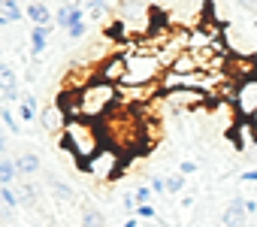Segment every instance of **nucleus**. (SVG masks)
<instances>
[{
  "label": "nucleus",
  "mask_w": 257,
  "mask_h": 227,
  "mask_svg": "<svg viewBox=\"0 0 257 227\" xmlns=\"http://www.w3.org/2000/svg\"><path fill=\"white\" fill-rule=\"evenodd\" d=\"M121 97V88L118 85H109V82H100V79H91L85 82L79 91H76V109H79V119H100L118 103Z\"/></svg>",
  "instance_id": "f257e3e1"
},
{
  "label": "nucleus",
  "mask_w": 257,
  "mask_h": 227,
  "mask_svg": "<svg viewBox=\"0 0 257 227\" xmlns=\"http://www.w3.org/2000/svg\"><path fill=\"white\" fill-rule=\"evenodd\" d=\"M124 79L118 88H149V85H161L164 79V64L155 52H124Z\"/></svg>",
  "instance_id": "f03ea898"
},
{
  "label": "nucleus",
  "mask_w": 257,
  "mask_h": 227,
  "mask_svg": "<svg viewBox=\"0 0 257 227\" xmlns=\"http://www.w3.org/2000/svg\"><path fill=\"white\" fill-rule=\"evenodd\" d=\"M61 149H67L76 161H79V167H85L103 146H100V140H97V131L91 128V125H85V122H79V119H73L70 125H67V131L61 134Z\"/></svg>",
  "instance_id": "7ed1b4c3"
},
{
  "label": "nucleus",
  "mask_w": 257,
  "mask_h": 227,
  "mask_svg": "<svg viewBox=\"0 0 257 227\" xmlns=\"http://www.w3.org/2000/svg\"><path fill=\"white\" fill-rule=\"evenodd\" d=\"M82 170H88L97 182H106V179L115 182V176H118V170H121V167H118V152H115V149H100Z\"/></svg>",
  "instance_id": "20e7f679"
},
{
  "label": "nucleus",
  "mask_w": 257,
  "mask_h": 227,
  "mask_svg": "<svg viewBox=\"0 0 257 227\" xmlns=\"http://www.w3.org/2000/svg\"><path fill=\"white\" fill-rule=\"evenodd\" d=\"M233 109L239 112V116H245L248 122L257 116V76H251V79H242L239 85H236V94H233Z\"/></svg>",
  "instance_id": "39448f33"
},
{
  "label": "nucleus",
  "mask_w": 257,
  "mask_h": 227,
  "mask_svg": "<svg viewBox=\"0 0 257 227\" xmlns=\"http://www.w3.org/2000/svg\"><path fill=\"white\" fill-rule=\"evenodd\" d=\"M40 125H43V131L46 134H64L67 131V125H70V119H67V112L58 106V100H52V103H46L43 106V112H40Z\"/></svg>",
  "instance_id": "423d86ee"
},
{
  "label": "nucleus",
  "mask_w": 257,
  "mask_h": 227,
  "mask_svg": "<svg viewBox=\"0 0 257 227\" xmlns=\"http://www.w3.org/2000/svg\"><path fill=\"white\" fill-rule=\"evenodd\" d=\"M124 67H127V61H124V52H118V55H109L100 67H97V76L94 79H100V82H109V85H121V79H124Z\"/></svg>",
  "instance_id": "0eeeda50"
},
{
  "label": "nucleus",
  "mask_w": 257,
  "mask_h": 227,
  "mask_svg": "<svg viewBox=\"0 0 257 227\" xmlns=\"http://www.w3.org/2000/svg\"><path fill=\"white\" fill-rule=\"evenodd\" d=\"M248 209H245V197H233L224 212H221V224L224 227H248Z\"/></svg>",
  "instance_id": "6e6552de"
},
{
  "label": "nucleus",
  "mask_w": 257,
  "mask_h": 227,
  "mask_svg": "<svg viewBox=\"0 0 257 227\" xmlns=\"http://www.w3.org/2000/svg\"><path fill=\"white\" fill-rule=\"evenodd\" d=\"M79 22H88L85 4H82V7H79V4H64V7H58V10H55V25H58V28L70 31V28H73V25H79Z\"/></svg>",
  "instance_id": "1a4fd4ad"
},
{
  "label": "nucleus",
  "mask_w": 257,
  "mask_h": 227,
  "mask_svg": "<svg viewBox=\"0 0 257 227\" xmlns=\"http://www.w3.org/2000/svg\"><path fill=\"white\" fill-rule=\"evenodd\" d=\"M46 185H49L52 197H55V200H61V203H64V200L70 203V200L76 197V188H73L67 179H61L58 173H46Z\"/></svg>",
  "instance_id": "9d476101"
},
{
  "label": "nucleus",
  "mask_w": 257,
  "mask_h": 227,
  "mask_svg": "<svg viewBox=\"0 0 257 227\" xmlns=\"http://www.w3.org/2000/svg\"><path fill=\"white\" fill-rule=\"evenodd\" d=\"M16 194H19V206L22 209H37V203L43 197L40 185H34V182H19L16 185Z\"/></svg>",
  "instance_id": "9b49d317"
},
{
  "label": "nucleus",
  "mask_w": 257,
  "mask_h": 227,
  "mask_svg": "<svg viewBox=\"0 0 257 227\" xmlns=\"http://www.w3.org/2000/svg\"><path fill=\"white\" fill-rule=\"evenodd\" d=\"M25 16L34 22V28H46L52 19H55V13L46 7V4H28V10H25Z\"/></svg>",
  "instance_id": "f8f14e48"
},
{
  "label": "nucleus",
  "mask_w": 257,
  "mask_h": 227,
  "mask_svg": "<svg viewBox=\"0 0 257 227\" xmlns=\"http://www.w3.org/2000/svg\"><path fill=\"white\" fill-rule=\"evenodd\" d=\"M19 119L22 122H37L40 119V103H37L34 94H25L22 97V103H19Z\"/></svg>",
  "instance_id": "ddd939ff"
},
{
  "label": "nucleus",
  "mask_w": 257,
  "mask_h": 227,
  "mask_svg": "<svg viewBox=\"0 0 257 227\" xmlns=\"http://www.w3.org/2000/svg\"><path fill=\"white\" fill-rule=\"evenodd\" d=\"M16 179H19L16 158H0V188H13Z\"/></svg>",
  "instance_id": "4468645a"
},
{
  "label": "nucleus",
  "mask_w": 257,
  "mask_h": 227,
  "mask_svg": "<svg viewBox=\"0 0 257 227\" xmlns=\"http://www.w3.org/2000/svg\"><path fill=\"white\" fill-rule=\"evenodd\" d=\"M79 215H82V227H106V215L91 203H85Z\"/></svg>",
  "instance_id": "2eb2a0df"
},
{
  "label": "nucleus",
  "mask_w": 257,
  "mask_h": 227,
  "mask_svg": "<svg viewBox=\"0 0 257 227\" xmlns=\"http://www.w3.org/2000/svg\"><path fill=\"white\" fill-rule=\"evenodd\" d=\"M49 34H52L49 25H46V28H31V52H34V58H40V55L46 52V40H49Z\"/></svg>",
  "instance_id": "dca6fc26"
},
{
  "label": "nucleus",
  "mask_w": 257,
  "mask_h": 227,
  "mask_svg": "<svg viewBox=\"0 0 257 227\" xmlns=\"http://www.w3.org/2000/svg\"><path fill=\"white\" fill-rule=\"evenodd\" d=\"M16 170H19L22 176H37V173H40V158L31 155V152H28V155H19V158H16Z\"/></svg>",
  "instance_id": "f3484780"
},
{
  "label": "nucleus",
  "mask_w": 257,
  "mask_h": 227,
  "mask_svg": "<svg viewBox=\"0 0 257 227\" xmlns=\"http://www.w3.org/2000/svg\"><path fill=\"white\" fill-rule=\"evenodd\" d=\"M16 88H19V73H16L10 64H0V91L10 94V91H16Z\"/></svg>",
  "instance_id": "a211bd4d"
},
{
  "label": "nucleus",
  "mask_w": 257,
  "mask_h": 227,
  "mask_svg": "<svg viewBox=\"0 0 257 227\" xmlns=\"http://www.w3.org/2000/svg\"><path fill=\"white\" fill-rule=\"evenodd\" d=\"M0 122H4V128H7V134H19V119L13 116V106H7V103H0Z\"/></svg>",
  "instance_id": "6ab92c4d"
},
{
  "label": "nucleus",
  "mask_w": 257,
  "mask_h": 227,
  "mask_svg": "<svg viewBox=\"0 0 257 227\" xmlns=\"http://www.w3.org/2000/svg\"><path fill=\"white\" fill-rule=\"evenodd\" d=\"M0 13H4L10 22H22L25 19V10L16 4V0H4V10H0Z\"/></svg>",
  "instance_id": "aec40b11"
},
{
  "label": "nucleus",
  "mask_w": 257,
  "mask_h": 227,
  "mask_svg": "<svg viewBox=\"0 0 257 227\" xmlns=\"http://www.w3.org/2000/svg\"><path fill=\"white\" fill-rule=\"evenodd\" d=\"M85 13H88V19H91V22H100V19H106L112 10H109L106 4H85Z\"/></svg>",
  "instance_id": "412c9836"
},
{
  "label": "nucleus",
  "mask_w": 257,
  "mask_h": 227,
  "mask_svg": "<svg viewBox=\"0 0 257 227\" xmlns=\"http://www.w3.org/2000/svg\"><path fill=\"white\" fill-rule=\"evenodd\" d=\"M0 203H4L7 209H19V194H16V188H0Z\"/></svg>",
  "instance_id": "4be33fe9"
},
{
  "label": "nucleus",
  "mask_w": 257,
  "mask_h": 227,
  "mask_svg": "<svg viewBox=\"0 0 257 227\" xmlns=\"http://www.w3.org/2000/svg\"><path fill=\"white\" fill-rule=\"evenodd\" d=\"M134 197H137V206H149V203L155 200V191H152L149 185H140V188L134 191Z\"/></svg>",
  "instance_id": "5701e85b"
},
{
  "label": "nucleus",
  "mask_w": 257,
  "mask_h": 227,
  "mask_svg": "<svg viewBox=\"0 0 257 227\" xmlns=\"http://www.w3.org/2000/svg\"><path fill=\"white\" fill-rule=\"evenodd\" d=\"M182 188H185V176H179V173L167 176V194H179Z\"/></svg>",
  "instance_id": "b1692460"
},
{
  "label": "nucleus",
  "mask_w": 257,
  "mask_h": 227,
  "mask_svg": "<svg viewBox=\"0 0 257 227\" xmlns=\"http://www.w3.org/2000/svg\"><path fill=\"white\" fill-rule=\"evenodd\" d=\"M88 34V22H79V25H73L70 31H67V37H73V40H82Z\"/></svg>",
  "instance_id": "393cba45"
},
{
  "label": "nucleus",
  "mask_w": 257,
  "mask_h": 227,
  "mask_svg": "<svg viewBox=\"0 0 257 227\" xmlns=\"http://www.w3.org/2000/svg\"><path fill=\"white\" fill-rule=\"evenodd\" d=\"M149 188H152L155 194H167V176H155V179L149 182Z\"/></svg>",
  "instance_id": "a878e982"
},
{
  "label": "nucleus",
  "mask_w": 257,
  "mask_h": 227,
  "mask_svg": "<svg viewBox=\"0 0 257 227\" xmlns=\"http://www.w3.org/2000/svg\"><path fill=\"white\" fill-rule=\"evenodd\" d=\"M155 215H158V209H155L152 203H149V206H137V218H146V221H152Z\"/></svg>",
  "instance_id": "bb28decb"
},
{
  "label": "nucleus",
  "mask_w": 257,
  "mask_h": 227,
  "mask_svg": "<svg viewBox=\"0 0 257 227\" xmlns=\"http://www.w3.org/2000/svg\"><path fill=\"white\" fill-rule=\"evenodd\" d=\"M121 206H124L127 212H137V197H134V191H131V194H124V197H121Z\"/></svg>",
  "instance_id": "cd10ccee"
},
{
  "label": "nucleus",
  "mask_w": 257,
  "mask_h": 227,
  "mask_svg": "<svg viewBox=\"0 0 257 227\" xmlns=\"http://www.w3.org/2000/svg\"><path fill=\"white\" fill-rule=\"evenodd\" d=\"M191 173H197V164L194 161H182L179 164V176H191Z\"/></svg>",
  "instance_id": "c85d7f7f"
},
{
  "label": "nucleus",
  "mask_w": 257,
  "mask_h": 227,
  "mask_svg": "<svg viewBox=\"0 0 257 227\" xmlns=\"http://www.w3.org/2000/svg\"><path fill=\"white\" fill-rule=\"evenodd\" d=\"M10 152V140H7V128L0 125V155H7Z\"/></svg>",
  "instance_id": "c756f323"
},
{
  "label": "nucleus",
  "mask_w": 257,
  "mask_h": 227,
  "mask_svg": "<svg viewBox=\"0 0 257 227\" xmlns=\"http://www.w3.org/2000/svg\"><path fill=\"white\" fill-rule=\"evenodd\" d=\"M239 182H257V170H248V173H242V176H239Z\"/></svg>",
  "instance_id": "7c9ffc66"
},
{
  "label": "nucleus",
  "mask_w": 257,
  "mask_h": 227,
  "mask_svg": "<svg viewBox=\"0 0 257 227\" xmlns=\"http://www.w3.org/2000/svg\"><path fill=\"white\" fill-rule=\"evenodd\" d=\"M245 209H248V215H257V200H245Z\"/></svg>",
  "instance_id": "2f4dec72"
},
{
  "label": "nucleus",
  "mask_w": 257,
  "mask_h": 227,
  "mask_svg": "<svg viewBox=\"0 0 257 227\" xmlns=\"http://www.w3.org/2000/svg\"><path fill=\"white\" fill-rule=\"evenodd\" d=\"M121 227H140V218H137V215H131V218H127Z\"/></svg>",
  "instance_id": "473e14b6"
},
{
  "label": "nucleus",
  "mask_w": 257,
  "mask_h": 227,
  "mask_svg": "<svg viewBox=\"0 0 257 227\" xmlns=\"http://www.w3.org/2000/svg\"><path fill=\"white\" fill-rule=\"evenodd\" d=\"M7 25H13V22H10V19H7L4 13H0V28H7Z\"/></svg>",
  "instance_id": "72a5a7b5"
},
{
  "label": "nucleus",
  "mask_w": 257,
  "mask_h": 227,
  "mask_svg": "<svg viewBox=\"0 0 257 227\" xmlns=\"http://www.w3.org/2000/svg\"><path fill=\"white\" fill-rule=\"evenodd\" d=\"M251 122H257V116H254V119H251ZM251 128H254V131H257V125H251Z\"/></svg>",
  "instance_id": "f704fd0d"
},
{
  "label": "nucleus",
  "mask_w": 257,
  "mask_h": 227,
  "mask_svg": "<svg viewBox=\"0 0 257 227\" xmlns=\"http://www.w3.org/2000/svg\"><path fill=\"white\" fill-rule=\"evenodd\" d=\"M61 227H70V224H61Z\"/></svg>",
  "instance_id": "c9c22d12"
}]
</instances>
